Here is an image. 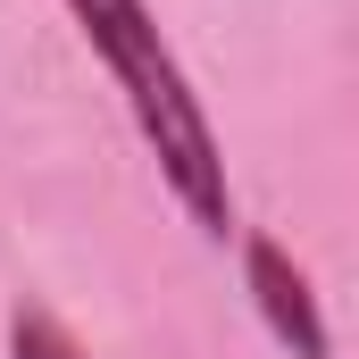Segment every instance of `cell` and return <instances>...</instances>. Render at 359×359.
Listing matches in <instances>:
<instances>
[{
    "label": "cell",
    "mask_w": 359,
    "mask_h": 359,
    "mask_svg": "<svg viewBox=\"0 0 359 359\" xmlns=\"http://www.w3.org/2000/svg\"><path fill=\"white\" fill-rule=\"evenodd\" d=\"M8 359H84V343H76L50 309H34V301H25V309L8 318Z\"/></svg>",
    "instance_id": "3957f363"
},
{
    "label": "cell",
    "mask_w": 359,
    "mask_h": 359,
    "mask_svg": "<svg viewBox=\"0 0 359 359\" xmlns=\"http://www.w3.org/2000/svg\"><path fill=\"white\" fill-rule=\"evenodd\" d=\"M243 276H251V301H259V318H268L276 343H284L292 359H326L318 292H309V276L284 259V243H276V234H251V243H243Z\"/></svg>",
    "instance_id": "7a4b0ae2"
},
{
    "label": "cell",
    "mask_w": 359,
    "mask_h": 359,
    "mask_svg": "<svg viewBox=\"0 0 359 359\" xmlns=\"http://www.w3.org/2000/svg\"><path fill=\"white\" fill-rule=\"evenodd\" d=\"M67 17L84 25V42L100 50V67L117 76V92H126V109H134V126H142V142H151L168 192L184 201V217H192L201 234H226V226H234L226 151H217V134H209V117H201V92L184 84L176 50L159 42L151 8H142V0H67Z\"/></svg>",
    "instance_id": "6da1fadb"
}]
</instances>
